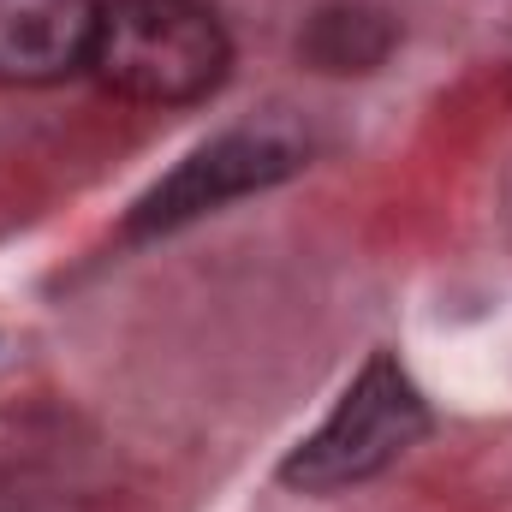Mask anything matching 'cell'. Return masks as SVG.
<instances>
[{"label":"cell","instance_id":"obj_3","mask_svg":"<svg viewBox=\"0 0 512 512\" xmlns=\"http://www.w3.org/2000/svg\"><path fill=\"white\" fill-rule=\"evenodd\" d=\"M298 167V149L274 143V137H256V131H239V137H221L209 149H197L167 185H155L137 215H131V233H167L179 221H197L245 191H262L274 179H286Z\"/></svg>","mask_w":512,"mask_h":512},{"label":"cell","instance_id":"obj_1","mask_svg":"<svg viewBox=\"0 0 512 512\" xmlns=\"http://www.w3.org/2000/svg\"><path fill=\"white\" fill-rule=\"evenodd\" d=\"M90 72L137 108H191L233 72V36L203 0H102Z\"/></svg>","mask_w":512,"mask_h":512},{"label":"cell","instance_id":"obj_5","mask_svg":"<svg viewBox=\"0 0 512 512\" xmlns=\"http://www.w3.org/2000/svg\"><path fill=\"white\" fill-rule=\"evenodd\" d=\"M382 12H322L316 18V30H310V54L328 66V72H364V66H376L387 48L382 42H358V36H382Z\"/></svg>","mask_w":512,"mask_h":512},{"label":"cell","instance_id":"obj_2","mask_svg":"<svg viewBox=\"0 0 512 512\" xmlns=\"http://www.w3.org/2000/svg\"><path fill=\"white\" fill-rule=\"evenodd\" d=\"M429 429L423 393L393 358H370L364 376L340 393V405L328 411V423L292 447V459L280 465V477L304 495H328L346 483H364L387 471L393 459H405Z\"/></svg>","mask_w":512,"mask_h":512},{"label":"cell","instance_id":"obj_4","mask_svg":"<svg viewBox=\"0 0 512 512\" xmlns=\"http://www.w3.org/2000/svg\"><path fill=\"white\" fill-rule=\"evenodd\" d=\"M102 0H0V84H60L90 72Z\"/></svg>","mask_w":512,"mask_h":512}]
</instances>
